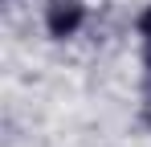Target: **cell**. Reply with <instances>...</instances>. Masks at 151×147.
Instances as JSON below:
<instances>
[{"label": "cell", "instance_id": "cell-1", "mask_svg": "<svg viewBox=\"0 0 151 147\" xmlns=\"http://www.w3.org/2000/svg\"><path fill=\"white\" fill-rule=\"evenodd\" d=\"M82 24H86V4L82 0H49L45 4V33L53 41L74 37Z\"/></svg>", "mask_w": 151, "mask_h": 147}, {"label": "cell", "instance_id": "cell-2", "mask_svg": "<svg viewBox=\"0 0 151 147\" xmlns=\"http://www.w3.org/2000/svg\"><path fill=\"white\" fill-rule=\"evenodd\" d=\"M135 29H139V37H143V41L151 37V4L143 8V12H139V21H135Z\"/></svg>", "mask_w": 151, "mask_h": 147}, {"label": "cell", "instance_id": "cell-3", "mask_svg": "<svg viewBox=\"0 0 151 147\" xmlns=\"http://www.w3.org/2000/svg\"><path fill=\"white\" fill-rule=\"evenodd\" d=\"M143 66H147V70H151V37H147V41H143Z\"/></svg>", "mask_w": 151, "mask_h": 147}]
</instances>
